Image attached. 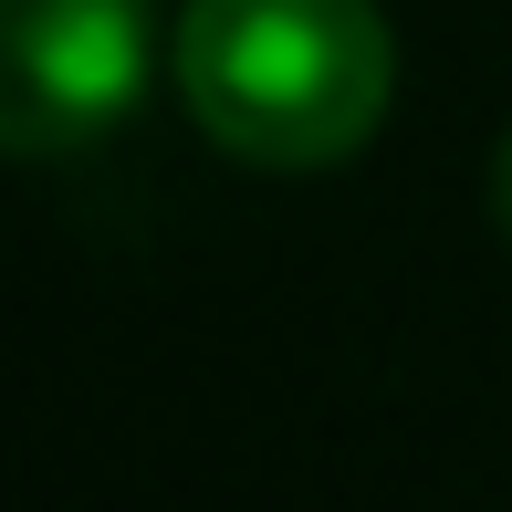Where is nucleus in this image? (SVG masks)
<instances>
[{"label":"nucleus","mask_w":512,"mask_h":512,"mask_svg":"<svg viewBox=\"0 0 512 512\" xmlns=\"http://www.w3.org/2000/svg\"><path fill=\"white\" fill-rule=\"evenodd\" d=\"M189 126L241 168H335L387 126L398 42L377 0H189L168 32Z\"/></svg>","instance_id":"nucleus-1"},{"label":"nucleus","mask_w":512,"mask_h":512,"mask_svg":"<svg viewBox=\"0 0 512 512\" xmlns=\"http://www.w3.org/2000/svg\"><path fill=\"white\" fill-rule=\"evenodd\" d=\"M0 21H11V84H0L11 157L95 147L157 74V0H0Z\"/></svg>","instance_id":"nucleus-2"},{"label":"nucleus","mask_w":512,"mask_h":512,"mask_svg":"<svg viewBox=\"0 0 512 512\" xmlns=\"http://www.w3.org/2000/svg\"><path fill=\"white\" fill-rule=\"evenodd\" d=\"M492 220H502V241H512V136H502V157H492Z\"/></svg>","instance_id":"nucleus-3"}]
</instances>
